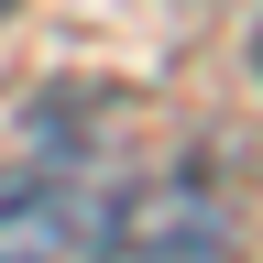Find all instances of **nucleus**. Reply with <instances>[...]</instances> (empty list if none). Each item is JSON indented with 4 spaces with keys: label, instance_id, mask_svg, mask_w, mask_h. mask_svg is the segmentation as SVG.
Listing matches in <instances>:
<instances>
[{
    "label": "nucleus",
    "instance_id": "nucleus-1",
    "mask_svg": "<svg viewBox=\"0 0 263 263\" xmlns=\"http://www.w3.org/2000/svg\"><path fill=\"white\" fill-rule=\"evenodd\" d=\"M110 209L77 186H22V197H0V252H99L110 241Z\"/></svg>",
    "mask_w": 263,
    "mask_h": 263
},
{
    "label": "nucleus",
    "instance_id": "nucleus-2",
    "mask_svg": "<svg viewBox=\"0 0 263 263\" xmlns=\"http://www.w3.org/2000/svg\"><path fill=\"white\" fill-rule=\"evenodd\" d=\"M0 11H11V0H0Z\"/></svg>",
    "mask_w": 263,
    "mask_h": 263
}]
</instances>
